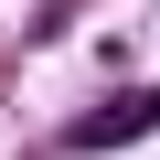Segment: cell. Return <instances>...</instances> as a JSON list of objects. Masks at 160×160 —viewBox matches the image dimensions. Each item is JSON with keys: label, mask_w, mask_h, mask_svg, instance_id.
Segmentation results:
<instances>
[{"label": "cell", "mask_w": 160, "mask_h": 160, "mask_svg": "<svg viewBox=\"0 0 160 160\" xmlns=\"http://www.w3.org/2000/svg\"><path fill=\"white\" fill-rule=\"evenodd\" d=\"M149 128H160V96L128 86V96H107L96 118H75V149H118V139H149Z\"/></svg>", "instance_id": "6da1fadb"}]
</instances>
